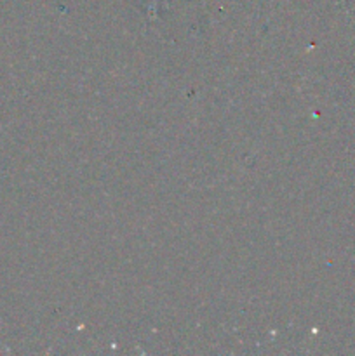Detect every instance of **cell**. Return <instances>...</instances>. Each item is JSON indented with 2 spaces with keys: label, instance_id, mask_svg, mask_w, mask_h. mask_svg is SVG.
<instances>
[]
</instances>
